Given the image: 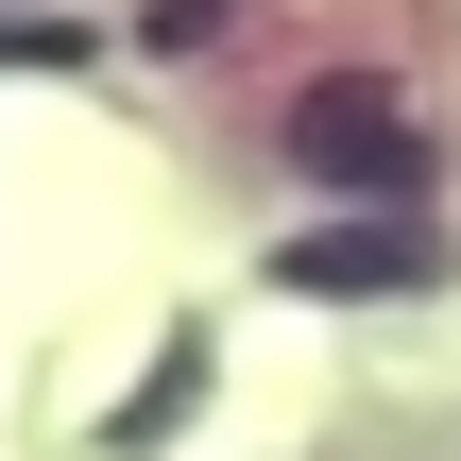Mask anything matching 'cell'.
<instances>
[{"instance_id":"obj_1","label":"cell","mask_w":461,"mask_h":461,"mask_svg":"<svg viewBox=\"0 0 461 461\" xmlns=\"http://www.w3.org/2000/svg\"><path fill=\"white\" fill-rule=\"evenodd\" d=\"M291 171H308V188H342V205H376V222H428V120H411L376 68L291 86Z\"/></svg>"},{"instance_id":"obj_2","label":"cell","mask_w":461,"mask_h":461,"mask_svg":"<svg viewBox=\"0 0 461 461\" xmlns=\"http://www.w3.org/2000/svg\"><path fill=\"white\" fill-rule=\"evenodd\" d=\"M274 274H291V291H428L445 240H428V222H325V240H291Z\"/></svg>"},{"instance_id":"obj_3","label":"cell","mask_w":461,"mask_h":461,"mask_svg":"<svg viewBox=\"0 0 461 461\" xmlns=\"http://www.w3.org/2000/svg\"><path fill=\"white\" fill-rule=\"evenodd\" d=\"M205 17H222V0H154V51H188V34H205Z\"/></svg>"}]
</instances>
